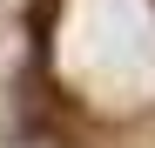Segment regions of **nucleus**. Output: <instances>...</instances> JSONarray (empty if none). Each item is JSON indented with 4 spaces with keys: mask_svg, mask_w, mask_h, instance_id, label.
<instances>
[{
    "mask_svg": "<svg viewBox=\"0 0 155 148\" xmlns=\"http://www.w3.org/2000/svg\"><path fill=\"white\" fill-rule=\"evenodd\" d=\"M54 14H61V0H27V34L41 54H47V34H54Z\"/></svg>",
    "mask_w": 155,
    "mask_h": 148,
    "instance_id": "f257e3e1",
    "label": "nucleus"
}]
</instances>
